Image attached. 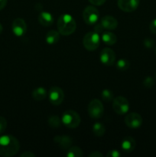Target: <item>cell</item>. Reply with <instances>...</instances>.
Masks as SVG:
<instances>
[{
    "label": "cell",
    "mask_w": 156,
    "mask_h": 157,
    "mask_svg": "<svg viewBox=\"0 0 156 157\" xmlns=\"http://www.w3.org/2000/svg\"><path fill=\"white\" fill-rule=\"evenodd\" d=\"M125 124L128 128L137 129L142 126V117L138 113H130L127 114L125 117Z\"/></svg>",
    "instance_id": "9c48e42d"
},
{
    "label": "cell",
    "mask_w": 156,
    "mask_h": 157,
    "mask_svg": "<svg viewBox=\"0 0 156 157\" xmlns=\"http://www.w3.org/2000/svg\"><path fill=\"white\" fill-rule=\"evenodd\" d=\"M149 29L151 33L156 35V18L151 21L149 25Z\"/></svg>",
    "instance_id": "f1b7e54d"
},
{
    "label": "cell",
    "mask_w": 156,
    "mask_h": 157,
    "mask_svg": "<svg viewBox=\"0 0 156 157\" xmlns=\"http://www.w3.org/2000/svg\"><path fill=\"white\" fill-rule=\"evenodd\" d=\"M8 0H0V11L2 10L5 7H6V4H7Z\"/></svg>",
    "instance_id": "836d02e7"
},
{
    "label": "cell",
    "mask_w": 156,
    "mask_h": 157,
    "mask_svg": "<svg viewBox=\"0 0 156 157\" xmlns=\"http://www.w3.org/2000/svg\"><path fill=\"white\" fill-rule=\"evenodd\" d=\"M107 157H119L121 156V153H119V151L116 150H110L106 154Z\"/></svg>",
    "instance_id": "83f0119b"
},
{
    "label": "cell",
    "mask_w": 156,
    "mask_h": 157,
    "mask_svg": "<svg viewBox=\"0 0 156 157\" xmlns=\"http://www.w3.org/2000/svg\"><path fill=\"white\" fill-rule=\"evenodd\" d=\"M61 120L57 115H52L48 118V124L52 128H58L61 126Z\"/></svg>",
    "instance_id": "603a6c76"
},
{
    "label": "cell",
    "mask_w": 156,
    "mask_h": 157,
    "mask_svg": "<svg viewBox=\"0 0 156 157\" xmlns=\"http://www.w3.org/2000/svg\"><path fill=\"white\" fill-rule=\"evenodd\" d=\"M130 63L128 60L122 58V59H119V61L116 62V67L118 70L121 71H124L129 68Z\"/></svg>",
    "instance_id": "7402d4cb"
},
{
    "label": "cell",
    "mask_w": 156,
    "mask_h": 157,
    "mask_svg": "<svg viewBox=\"0 0 156 157\" xmlns=\"http://www.w3.org/2000/svg\"><path fill=\"white\" fill-rule=\"evenodd\" d=\"M20 150V144L16 137L12 135L0 136V156L10 157L16 155Z\"/></svg>",
    "instance_id": "6da1fadb"
},
{
    "label": "cell",
    "mask_w": 156,
    "mask_h": 157,
    "mask_svg": "<svg viewBox=\"0 0 156 157\" xmlns=\"http://www.w3.org/2000/svg\"><path fill=\"white\" fill-rule=\"evenodd\" d=\"M154 52H155V55H156V47H155V49H154Z\"/></svg>",
    "instance_id": "d590c367"
},
{
    "label": "cell",
    "mask_w": 156,
    "mask_h": 157,
    "mask_svg": "<svg viewBox=\"0 0 156 157\" xmlns=\"http://www.w3.org/2000/svg\"><path fill=\"white\" fill-rule=\"evenodd\" d=\"M92 130H93V134L96 136H99V137L103 136L106 132L105 127L101 123H95L93 124Z\"/></svg>",
    "instance_id": "44dd1931"
},
{
    "label": "cell",
    "mask_w": 156,
    "mask_h": 157,
    "mask_svg": "<svg viewBox=\"0 0 156 157\" xmlns=\"http://www.w3.org/2000/svg\"><path fill=\"white\" fill-rule=\"evenodd\" d=\"M143 84H144V86H145V87L150 88V87H151L154 84V78H153L152 77H150V76L146 77V78L144 79Z\"/></svg>",
    "instance_id": "d4e9b609"
},
{
    "label": "cell",
    "mask_w": 156,
    "mask_h": 157,
    "mask_svg": "<svg viewBox=\"0 0 156 157\" xmlns=\"http://www.w3.org/2000/svg\"><path fill=\"white\" fill-rule=\"evenodd\" d=\"M101 97L104 101L110 102L113 99V93L110 89H104L101 93Z\"/></svg>",
    "instance_id": "cb8c5ba5"
},
{
    "label": "cell",
    "mask_w": 156,
    "mask_h": 157,
    "mask_svg": "<svg viewBox=\"0 0 156 157\" xmlns=\"http://www.w3.org/2000/svg\"><path fill=\"white\" fill-rule=\"evenodd\" d=\"M102 30H103V28H102L101 23H99V24H96V25L95 26L94 28V32L99 34L100 33V32H102Z\"/></svg>",
    "instance_id": "4dcf8cb0"
},
{
    "label": "cell",
    "mask_w": 156,
    "mask_h": 157,
    "mask_svg": "<svg viewBox=\"0 0 156 157\" xmlns=\"http://www.w3.org/2000/svg\"><path fill=\"white\" fill-rule=\"evenodd\" d=\"M61 121L68 128L74 129L79 127L81 119L80 115L76 111L73 110H68L63 113Z\"/></svg>",
    "instance_id": "3957f363"
},
{
    "label": "cell",
    "mask_w": 156,
    "mask_h": 157,
    "mask_svg": "<svg viewBox=\"0 0 156 157\" xmlns=\"http://www.w3.org/2000/svg\"><path fill=\"white\" fill-rule=\"evenodd\" d=\"M100 38L99 34L95 32H90L86 34L83 39V44L87 50L93 52L95 51L99 45Z\"/></svg>",
    "instance_id": "277c9868"
},
{
    "label": "cell",
    "mask_w": 156,
    "mask_h": 157,
    "mask_svg": "<svg viewBox=\"0 0 156 157\" xmlns=\"http://www.w3.org/2000/svg\"><path fill=\"white\" fill-rule=\"evenodd\" d=\"M12 30L15 36H23L27 31V24L25 21L21 18H15L12 24Z\"/></svg>",
    "instance_id": "8fae6325"
},
{
    "label": "cell",
    "mask_w": 156,
    "mask_h": 157,
    "mask_svg": "<svg viewBox=\"0 0 156 157\" xmlns=\"http://www.w3.org/2000/svg\"><path fill=\"white\" fill-rule=\"evenodd\" d=\"M140 0H118V6L125 12H132L139 7Z\"/></svg>",
    "instance_id": "7c38bea8"
},
{
    "label": "cell",
    "mask_w": 156,
    "mask_h": 157,
    "mask_svg": "<svg viewBox=\"0 0 156 157\" xmlns=\"http://www.w3.org/2000/svg\"><path fill=\"white\" fill-rule=\"evenodd\" d=\"M89 157H102V154L99 151H93L89 154Z\"/></svg>",
    "instance_id": "d6a6232c"
},
{
    "label": "cell",
    "mask_w": 156,
    "mask_h": 157,
    "mask_svg": "<svg viewBox=\"0 0 156 157\" xmlns=\"http://www.w3.org/2000/svg\"><path fill=\"white\" fill-rule=\"evenodd\" d=\"M38 19L40 24L43 26H45V27L50 26L54 22V18L52 15L47 12H41L38 15Z\"/></svg>",
    "instance_id": "2e32d148"
},
{
    "label": "cell",
    "mask_w": 156,
    "mask_h": 157,
    "mask_svg": "<svg viewBox=\"0 0 156 157\" xmlns=\"http://www.w3.org/2000/svg\"><path fill=\"white\" fill-rule=\"evenodd\" d=\"M113 108L114 111L119 115L127 113L129 109L128 100L122 96H118L114 99L113 103Z\"/></svg>",
    "instance_id": "8992f818"
},
{
    "label": "cell",
    "mask_w": 156,
    "mask_h": 157,
    "mask_svg": "<svg viewBox=\"0 0 156 157\" xmlns=\"http://www.w3.org/2000/svg\"><path fill=\"white\" fill-rule=\"evenodd\" d=\"M54 141L62 150H68L73 144V139L68 136H56L54 138Z\"/></svg>",
    "instance_id": "9a60e30c"
},
{
    "label": "cell",
    "mask_w": 156,
    "mask_h": 157,
    "mask_svg": "<svg viewBox=\"0 0 156 157\" xmlns=\"http://www.w3.org/2000/svg\"><path fill=\"white\" fill-rule=\"evenodd\" d=\"M2 32V25L1 23H0V35H1Z\"/></svg>",
    "instance_id": "e575fe53"
},
{
    "label": "cell",
    "mask_w": 156,
    "mask_h": 157,
    "mask_svg": "<svg viewBox=\"0 0 156 157\" xmlns=\"http://www.w3.org/2000/svg\"><path fill=\"white\" fill-rule=\"evenodd\" d=\"M106 1V0H89V2L94 6H101V5L104 4Z\"/></svg>",
    "instance_id": "f546056e"
},
{
    "label": "cell",
    "mask_w": 156,
    "mask_h": 157,
    "mask_svg": "<svg viewBox=\"0 0 156 157\" xmlns=\"http://www.w3.org/2000/svg\"><path fill=\"white\" fill-rule=\"evenodd\" d=\"M155 78H156V71H155Z\"/></svg>",
    "instance_id": "8d00e7d4"
},
{
    "label": "cell",
    "mask_w": 156,
    "mask_h": 157,
    "mask_svg": "<svg viewBox=\"0 0 156 157\" xmlns=\"http://www.w3.org/2000/svg\"><path fill=\"white\" fill-rule=\"evenodd\" d=\"M49 101L53 105H60L64 99V93L59 87H52L48 92Z\"/></svg>",
    "instance_id": "ba28073f"
},
{
    "label": "cell",
    "mask_w": 156,
    "mask_h": 157,
    "mask_svg": "<svg viewBox=\"0 0 156 157\" xmlns=\"http://www.w3.org/2000/svg\"><path fill=\"white\" fill-rule=\"evenodd\" d=\"M100 61L106 66H112L116 61V54L110 48H105L100 53Z\"/></svg>",
    "instance_id": "30bf717a"
},
{
    "label": "cell",
    "mask_w": 156,
    "mask_h": 157,
    "mask_svg": "<svg viewBox=\"0 0 156 157\" xmlns=\"http://www.w3.org/2000/svg\"><path fill=\"white\" fill-rule=\"evenodd\" d=\"M103 29L106 30H115L118 26V21L112 15H106L101 19L100 21Z\"/></svg>",
    "instance_id": "4fadbf2b"
},
{
    "label": "cell",
    "mask_w": 156,
    "mask_h": 157,
    "mask_svg": "<svg viewBox=\"0 0 156 157\" xmlns=\"http://www.w3.org/2000/svg\"><path fill=\"white\" fill-rule=\"evenodd\" d=\"M144 45L147 48H151L154 46V39L150 38H147L144 40Z\"/></svg>",
    "instance_id": "4316f807"
},
{
    "label": "cell",
    "mask_w": 156,
    "mask_h": 157,
    "mask_svg": "<svg viewBox=\"0 0 156 157\" xmlns=\"http://www.w3.org/2000/svg\"><path fill=\"white\" fill-rule=\"evenodd\" d=\"M58 32L62 35H70L76 29V23L74 18L69 14H63L58 20Z\"/></svg>",
    "instance_id": "7a4b0ae2"
},
{
    "label": "cell",
    "mask_w": 156,
    "mask_h": 157,
    "mask_svg": "<svg viewBox=\"0 0 156 157\" xmlns=\"http://www.w3.org/2000/svg\"><path fill=\"white\" fill-rule=\"evenodd\" d=\"M103 104L99 100L93 99L89 103L88 113L93 119H99L103 115Z\"/></svg>",
    "instance_id": "5b68a950"
},
{
    "label": "cell",
    "mask_w": 156,
    "mask_h": 157,
    "mask_svg": "<svg viewBox=\"0 0 156 157\" xmlns=\"http://www.w3.org/2000/svg\"><path fill=\"white\" fill-rule=\"evenodd\" d=\"M46 42L49 44H56L60 40V33L55 30H50L46 35Z\"/></svg>",
    "instance_id": "e0dca14e"
},
{
    "label": "cell",
    "mask_w": 156,
    "mask_h": 157,
    "mask_svg": "<svg viewBox=\"0 0 156 157\" xmlns=\"http://www.w3.org/2000/svg\"><path fill=\"white\" fill-rule=\"evenodd\" d=\"M99 11L94 6H88L84 9L83 12L84 20L87 25H93L97 22L99 19Z\"/></svg>",
    "instance_id": "52a82bcc"
},
{
    "label": "cell",
    "mask_w": 156,
    "mask_h": 157,
    "mask_svg": "<svg viewBox=\"0 0 156 157\" xmlns=\"http://www.w3.org/2000/svg\"><path fill=\"white\" fill-rule=\"evenodd\" d=\"M20 156L21 157H35V153H32V152L25 151V152H24L23 153H21V154L20 155Z\"/></svg>",
    "instance_id": "1f68e13d"
},
{
    "label": "cell",
    "mask_w": 156,
    "mask_h": 157,
    "mask_svg": "<svg viewBox=\"0 0 156 157\" xmlns=\"http://www.w3.org/2000/svg\"><path fill=\"white\" fill-rule=\"evenodd\" d=\"M82 150L76 146H72L67 150L66 156L67 157H81L83 156Z\"/></svg>",
    "instance_id": "ffe728a7"
},
{
    "label": "cell",
    "mask_w": 156,
    "mask_h": 157,
    "mask_svg": "<svg viewBox=\"0 0 156 157\" xmlns=\"http://www.w3.org/2000/svg\"><path fill=\"white\" fill-rule=\"evenodd\" d=\"M136 147V142L132 136H125L122 140L121 148L125 153H132Z\"/></svg>",
    "instance_id": "5bb4252c"
},
{
    "label": "cell",
    "mask_w": 156,
    "mask_h": 157,
    "mask_svg": "<svg viewBox=\"0 0 156 157\" xmlns=\"http://www.w3.org/2000/svg\"><path fill=\"white\" fill-rule=\"evenodd\" d=\"M102 40L107 45H113L117 41V37L113 32H105L102 35Z\"/></svg>",
    "instance_id": "ac0fdd59"
},
{
    "label": "cell",
    "mask_w": 156,
    "mask_h": 157,
    "mask_svg": "<svg viewBox=\"0 0 156 157\" xmlns=\"http://www.w3.org/2000/svg\"><path fill=\"white\" fill-rule=\"evenodd\" d=\"M7 128V121L5 117L0 116V135L2 134Z\"/></svg>",
    "instance_id": "484cf974"
},
{
    "label": "cell",
    "mask_w": 156,
    "mask_h": 157,
    "mask_svg": "<svg viewBox=\"0 0 156 157\" xmlns=\"http://www.w3.org/2000/svg\"><path fill=\"white\" fill-rule=\"evenodd\" d=\"M47 93L46 89L41 87H38L32 91V98L37 101H41L44 100L47 97Z\"/></svg>",
    "instance_id": "d6986e66"
}]
</instances>
